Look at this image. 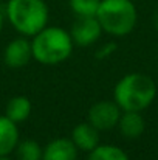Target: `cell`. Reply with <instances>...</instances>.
Segmentation results:
<instances>
[{
	"label": "cell",
	"mask_w": 158,
	"mask_h": 160,
	"mask_svg": "<svg viewBox=\"0 0 158 160\" xmlns=\"http://www.w3.org/2000/svg\"><path fill=\"white\" fill-rule=\"evenodd\" d=\"M157 97L155 81L144 73H129L122 76L113 89V101L121 110L143 112Z\"/></svg>",
	"instance_id": "6da1fadb"
},
{
	"label": "cell",
	"mask_w": 158,
	"mask_h": 160,
	"mask_svg": "<svg viewBox=\"0 0 158 160\" xmlns=\"http://www.w3.org/2000/svg\"><path fill=\"white\" fill-rule=\"evenodd\" d=\"M5 14L20 36L33 38L47 27L50 9L45 0H8Z\"/></svg>",
	"instance_id": "7a4b0ae2"
},
{
	"label": "cell",
	"mask_w": 158,
	"mask_h": 160,
	"mask_svg": "<svg viewBox=\"0 0 158 160\" xmlns=\"http://www.w3.org/2000/svg\"><path fill=\"white\" fill-rule=\"evenodd\" d=\"M73 39L70 31L60 27H45L33 36V59L44 65H56L70 58L73 52Z\"/></svg>",
	"instance_id": "3957f363"
},
{
	"label": "cell",
	"mask_w": 158,
	"mask_h": 160,
	"mask_svg": "<svg viewBox=\"0 0 158 160\" xmlns=\"http://www.w3.org/2000/svg\"><path fill=\"white\" fill-rule=\"evenodd\" d=\"M96 19L104 33L122 38L130 34L136 27L138 12L133 0H101Z\"/></svg>",
	"instance_id": "277c9868"
},
{
	"label": "cell",
	"mask_w": 158,
	"mask_h": 160,
	"mask_svg": "<svg viewBox=\"0 0 158 160\" xmlns=\"http://www.w3.org/2000/svg\"><path fill=\"white\" fill-rule=\"evenodd\" d=\"M121 113H122L121 107L115 101L103 100L92 104V107L87 112V121L92 123L99 132H104L118 126Z\"/></svg>",
	"instance_id": "5b68a950"
},
{
	"label": "cell",
	"mask_w": 158,
	"mask_h": 160,
	"mask_svg": "<svg viewBox=\"0 0 158 160\" xmlns=\"http://www.w3.org/2000/svg\"><path fill=\"white\" fill-rule=\"evenodd\" d=\"M103 28L96 19V16L92 17H76L74 23L70 28V36L73 39V44L78 47H90L95 45L101 34Z\"/></svg>",
	"instance_id": "8992f818"
},
{
	"label": "cell",
	"mask_w": 158,
	"mask_h": 160,
	"mask_svg": "<svg viewBox=\"0 0 158 160\" xmlns=\"http://www.w3.org/2000/svg\"><path fill=\"white\" fill-rule=\"evenodd\" d=\"M33 59V48L31 41H28L25 36L16 38L8 42L3 52V61L9 68H22L28 65V62Z\"/></svg>",
	"instance_id": "52a82bcc"
},
{
	"label": "cell",
	"mask_w": 158,
	"mask_h": 160,
	"mask_svg": "<svg viewBox=\"0 0 158 160\" xmlns=\"http://www.w3.org/2000/svg\"><path fill=\"white\" fill-rule=\"evenodd\" d=\"M70 138L73 140V143L76 145V148L79 151H84V152H90L93 151L98 145H99V131L89 121H84V123H79L73 128L71 131V135Z\"/></svg>",
	"instance_id": "ba28073f"
},
{
	"label": "cell",
	"mask_w": 158,
	"mask_h": 160,
	"mask_svg": "<svg viewBox=\"0 0 158 160\" xmlns=\"http://www.w3.org/2000/svg\"><path fill=\"white\" fill-rule=\"evenodd\" d=\"M78 151L71 138L59 137L45 145L42 160H78Z\"/></svg>",
	"instance_id": "9c48e42d"
},
{
	"label": "cell",
	"mask_w": 158,
	"mask_h": 160,
	"mask_svg": "<svg viewBox=\"0 0 158 160\" xmlns=\"http://www.w3.org/2000/svg\"><path fill=\"white\" fill-rule=\"evenodd\" d=\"M118 129L124 138L133 140L143 135L146 129V121L141 112H133V110H122L119 121H118Z\"/></svg>",
	"instance_id": "30bf717a"
},
{
	"label": "cell",
	"mask_w": 158,
	"mask_h": 160,
	"mask_svg": "<svg viewBox=\"0 0 158 160\" xmlns=\"http://www.w3.org/2000/svg\"><path fill=\"white\" fill-rule=\"evenodd\" d=\"M20 142L17 123L9 120L6 115H0V157L11 156Z\"/></svg>",
	"instance_id": "8fae6325"
},
{
	"label": "cell",
	"mask_w": 158,
	"mask_h": 160,
	"mask_svg": "<svg viewBox=\"0 0 158 160\" xmlns=\"http://www.w3.org/2000/svg\"><path fill=\"white\" fill-rule=\"evenodd\" d=\"M31 101L26 97H12L8 103H6V109H5V115L12 120L14 123L20 124L23 121L28 120V117L31 115Z\"/></svg>",
	"instance_id": "7c38bea8"
},
{
	"label": "cell",
	"mask_w": 158,
	"mask_h": 160,
	"mask_svg": "<svg viewBox=\"0 0 158 160\" xmlns=\"http://www.w3.org/2000/svg\"><path fill=\"white\" fill-rule=\"evenodd\" d=\"M87 160H130L127 152L115 145H98L89 152Z\"/></svg>",
	"instance_id": "4fadbf2b"
},
{
	"label": "cell",
	"mask_w": 158,
	"mask_h": 160,
	"mask_svg": "<svg viewBox=\"0 0 158 160\" xmlns=\"http://www.w3.org/2000/svg\"><path fill=\"white\" fill-rule=\"evenodd\" d=\"M14 152H16L17 160H42L44 148L36 140L26 138V140H20L17 143Z\"/></svg>",
	"instance_id": "5bb4252c"
},
{
	"label": "cell",
	"mask_w": 158,
	"mask_h": 160,
	"mask_svg": "<svg viewBox=\"0 0 158 160\" xmlns=\"http://www.w3.org/2000/svg\"><path fill=\"white\" fill-rule=\"evenodd\" d=\"M101 0H68V6L76 17L96 16Z\"/></svg>",
	"instance_id": "9a60e30c"
},
{
	"label": "cell",
	"mask_w": 158,
	"mask_h": 160,
	"mask_svg": "<svg viewBox=\"0 0 158 160\" xmlns=\"http://www.w3.org/2000/svg\"><path fill=\"white\" fill-rule=\"evenodd\" d=\"M116 50V44H105V45H103L98 52H96V56H98V59H104V58H107L110 53H113Z\"/></svg>",
	"instance_id": "2e32d148"
},
{
	"label": "cell",
	"mask_w": 158,
	"mask_h": 160,
	"mask_svg": "<svg viewBox=\"0 0 158 160\" xmlns=\"http://www.w3.org/2000/svg\"><path fill=\"white\" fill-rule=\"evenodd\" d=\"M2 28H3V14L0 11V33H2Z\"/></svg>",
	"instance_id": "e0dca14e"
},
{
	"label": "cell",
	"mask_w": 158,
	"mask_h": 160,
	"mask_svg": "<svg viewBox=\"0 0 158 160\" xmlns=\"http://www.w3.org/2000/svg\"><path fill=\"white\" fill-rule=\"evenodd\" d=\"M0 160H12V159H9V156H2Z\"/></svg>",
	"instance_id": "ac0fdd59"
},
{
	"label": "cell",
	"mask_w": 158,
	"mask_h": 160,
	"mask_svg": "<svg viewBox=\"0 0 158 160\" xmlns=\"http://www.w3.org/2000/svg\"><path fill=\"white\" fill-rule=\"evenodd\" d=\"M155 25H157V30H158V14H157V19H155Z\"/></svg>",
	"instance_id": "d6986e66"
}]
</instances>
